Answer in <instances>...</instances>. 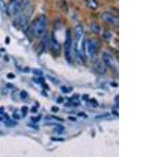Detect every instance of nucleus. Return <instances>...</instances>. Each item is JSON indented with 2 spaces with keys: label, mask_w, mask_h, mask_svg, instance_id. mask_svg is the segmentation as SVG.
Returning a JSON list of instances; mask_svg holds the SVG:
<instances>
[{
  "label": "nucleus",
  "mask_w": 167,
  "mask_h": 157,
  "mask_svg": "<svg viewBox=\"0 0 167 157\" xmlns=\"http://www.w3.org/2000/svg\"><path fill=\"white\" fill-rule=\"evenodd\" d=\"M47 25V19L44 15L39 16L37 19H34L32 24L30 25V33L34 37H41L44 34Z\"/></svg>",
  "instance_id": "obj_1"
},
{
  "label": "nucleus",
  "mask_w": 167,
  "mask_h": 157,
  "mask_svg": "<svg viewBox=\"0 0 167 157\" xmlns=\"http://www.w3.org/2000/svg\"><path fill=\"white\" fill-rule=\"evenodd\" d=\"M21 7V0H12L10 3L8 4V7H6V12L8 15L14 16L17 14V12L20 10Z\"/></svg>",
  "instance_id": "obj_2"
},
{
  "label": "nucleus",
  "mask_w": 167,
  "mask_h": 157,
  "mask_svg": "<svg viewBox=\"0 0 167 157\" xmlns=\"http://www.w3.org/2000/svg\"><path fill=\"white\" fill-rule=\"evenodd\" d=\"M71 45H72V39H71V33L69 30L66 31V40H65V54H66V59L70 62V51H71Z\"/></svg>",
  "instance_id": "obj_3"
},
{
  "label": "nucleus",
  "mask_w": 167,
  "mask_h": 157,
  "mask_svg": "<svg viewBox=\"0 0 167 157\" xmlns=\"http://www.w3.org/2000/svg\"><path fill=\"white\" fill-rule=\"evenodd\" d=\"M101 19H102L104 21H106V23H110V24L114 25V26L118 25V18L115 15L109 13V12H104V13H102V15H101Z\"/></svg>",
  "instance_id": "obj_4"
},
{
  "label": "nucleus",
  "mask_w": 167,
  "mask_h": 157,
  "mask_svg": "<svg viewBox=\"0 0 167 157\" xmlns=\"http://www.w3.org/2000/svg\"><path fill=\"white\" fill-rule=\"evenodd\" d=\"M87 51L91 58H94L96 55V44L93 40H88L87 42Z\"/></svg>",
  "instance_id": "obj_5"
},
{
  "label": "nucleus",
  "mask_w": 167,
  "mask_h": 157,
  "mask_svg": "<svg viewBox=\"0 0 167 157\" xmlns=\"http://www.w3.org/2000/svg\"><path fill=\"white\" fill-rule=\"evenodd\" d=\"M50 46H51V50L54 55H60V49H61V45L56 41V39L54 37V35H52L51 37V41H50Z\"/></svg>",
  "instance_id": "obj_6"
},
{
  "label": "nucleus",
  "mask_w": 167,
  "mask_h": 157,
  "mask_svg": "<svg viewBox=\"0 0 167 157\" xmlns=\"http://www.w3.org/2000/svg\"><path fill=\"white\" fill-rule=\"evenodd\" d=\"M93 68H94V70L96 71L97 73L99 74H104L106 72V66H104V64H102L100 61H95L93 63Z\"/></svg>",
  "instance_id": "obj_7"
},
{
  "label": "nucleus",
  "mask_w": 167,
  "mask_h": 157,
  "mask_svg": "<svg viewBox=\"0 0 167 157\" xmlns=\"http://www.w3.org/2000/svg\"><path fill=\"white\" fill-rule=\"evenodd\" d=\"M84 35V28L82 25H76L74 28V36H75V43H77L80 40Z\"/></svg>",
  "instance_id": "obj_8"
},
{
  "label": "nucleus",
  "mask_w": 167,
  "mask_h": 157,
  "mask_svg": "<svg viewBox=\"0 0 167 157\" xmlns=\"http://www.w3.org/2000/svg\"><path fill=\"white\" fill-rule=\"evenodd\" d=\"M102 61L104 63L106 67H111L113 65V59H112V57L108 54V52H104V54H102Z\"/></svg>",
  "instance_id": "obj_9"
},
{
  "label": "nucleus",
  "mask_w": 167,
  "mask_h": 157,
  "mask_svg": "<svg viewBox=\"0 0 167 157\" xmlns=\"http://www.w3.org/2000/svg\"><path fill=\"white\" fill-rule=\"evenodd\" d=\"M85 3L87 5V8L88 9H90V10H97L98 9V2L96 1V0H85Z\"/></svg>",
  "instance_id": "obj_10"
},
{
  "label": "nucleus",
  "mask_w": 167,
  "mask_h": 157,
  "mask_svg": "<svg viewBox=\"0 0 167 157\" xmlns=\"http://www.w3.org/2000/svg\"><path fill=\"white\" fill-rule=\"evenodd\" d=\"M90 27H91L92 32H94L95 34H99L100 33V26L98 24H96V23H92Z\"/></svg>",
  "instance_id": "obj_11"
},
{
  "label": "nucleus",
  "mask_w": 167,
  "mask_h": 157,
  "mask_svg": "<svg viewBox=\"0 0 167 157\" xmlns=\"http://www.w3.org/2000/svg\"><path fill=\"white\" fill-rule=\"evenodd\" d=\"M0 10H1L2 12L6 11V4H5V2L3 1V0H0Z\"/></svg>",
  "instance_id": "obj_12"
},
{
  "label": "nucleus",
  "mask_w": 167,
  "mask_h": 157,
  "mask_svg": "<svg viewBox=\"0 0 167 157\" xmlns=\"http://www.w3.org/2000/svg\"><path fill=\"white\" fill-rule=\"evenodd\" d=\"M104 39H106V40L111 39V38H112V34H111V32H109V31H104Z\"/></svg>",
  "instance_id": "obj_13"
},
{
  "label": "nucleus",
  "mask_w": 167,
  "mask_h": 157,
  "mask_svg": "<svg viewBox=\"0 0 167 157\" xmlns=\"http://www.w3.org/2000/svg\"><path fill=\"white\" fill-rule=\"evenodd\" d=\"M32 73L36 74V75H43V71H42V70H39V69H34V70H32Z\"/></svg>",
  "instance_id": "obj_14"
},
{
  "label": "nucleus",
  "mask_w": 167,
  "mask_h": 157,
  "mask_svg": "<svg viewBox=\"0 0 167 157\" xmlns=\"http://www.w3.org/2000/svg\"><path fill=\"white\" fill-rule=\"evenodd\" d=\"M48 79L50 80V81H52L53 83H56V84H58L60 83V81L58 80H56V79H54L53 77H51V75H48Z\"/></svg>",
  "instance_id": "obj_15"
},
{
  "label": "nucleus",
  "mask_w": 167,
  "mask_h": 157,
  "mask_svg": "<svg viewBox=\"0 0 167 157\" xmlns=\"http://www.w3.org/2000/svg\"><path fill=\"white\" fill-rule=\"evenodd\" d=\"M21 97H23V98H24V97H27V93H26L25 91H22V92H21Z\"/></svg>",
  "instance_id": "obj_16"
},
{
  "label": "nucleus",
  "mask_w": 167,
  "mask_h": 157,
  "mask_svg": "<svg viewBox=\"0 0 167 157\" xmlns=\"http://www.w3.org/2000/svg\"><path fill=\"white\" fill-rule=\"evenodd\" d=\"M61 89H62V91H64V92H65V93H67V92H68V89L66 88V87H62Z\"/></svg>",
  "instance_id": "obj_17"
},
{
  "label": "nucleus",
  "mask_w": 167,
  "mask_h": 157,
  "mask_svg": "<svg viewBox=\"0 0 167 157\" xmlns=\"http://www.w3.org/2000/svg\"><path fill=\"white\" fill-rule=\"evenodd\" d=\"M8 78H10V79H14V78H15V75H14L13 73H8Z\"/></svg>",
  "instance_id": "obj_18"
},
{
  "label": "nucleus",
  "mask_w": 167,
  "mask_h": 157,
  "mask_svg": "<svg viewBox=\"0 0 167 157\" xmlns=\"http://www.w3.org/2000/svg\"><path fill=\"white\" fill-rule=\"evenodd\" d=\"M58 110V107H52V111H53V112H56Z\"/></svg>",
  "instance_id": "obj_19"
},
{
  "label": "nucleus",
  "mask_w": 167,
  "mask_h": 157,
  "mask_svg": "<svg viewBox=\"0 0 167 157\" xmlns=\"http://www.w3.org/2000/svg\"><path fill=\"white\" fill-rule=\"evenodd\" d=\"M22 109H23V113L26 114V112H27V108H26V107H23Z\"/></svg>",
  "instance_id": "obj_20"
},
{
  "label": "nucleus",
  "mask_w": 167,
  "mask_h": 157,
  "mask_svg": "<svg viewBox=\"0 0 167 157\" xmlns=\"http://www.w3.org/2000/svg\"><path fill=\"white\" fill-rule=\"evenodd\" d=\"M52 139H53V140H61V141H63V140H64L63 138H52Z\"/></svg>",
  "instance_id": "obj_21"
},
{
  "label": "nucleus",
  "mask_w": 167,
  "mask_h": 157,
  "mask_svg": "<svg viewBox=\"0 0 167 157\" xmlns=\"http://www.w3.org/2000/svg\"><path fill=\"white\" fill-rule=\"evenodd\" d=\"M58 103H62L63 102V98L62 97H60V98H58V101H56Z\"/></svg>",
  "instance_id": "obj_22"
},
{
  "label": "nucleus",
  "mask_w": 167,
  "mask_h": 157,
  "mask_svg": "<svg viewBox=\"0 0 167 157\" xmlns=\"http://www.w3.org/2000/svg\"><path fill=\"white\" fill-rule=\"evenodd\" d=\"M78 115H82V116H84V117H87V114H85V113H80Z\"/></svg>",
  "instance_id": "obj_23"
},
{
  "label": "nucleus",
  "mask_w": 167,
  "mask_h": 157,
  "mask_svg": "<svg viewBox=\"0 0 167 157\" xmlns=\"http://www.w3.org/2000/svg\"><path fill=\"white\" fill-rule=\"evenodd\" d=\"M5 41H6L5 43H6V44H8V42H10V39H8V38H6V39H5Z\"/></svg>",
  "instance_id": "obj_24"
},
{
  "label": "nucleus",
  "mask_w": 167,
  "mask_h": 157,
  "mask_svg": "<svg viewBox=\"0 0 167 157\" xmlns=\"http://www.w3.org/2000/svg\"><path fill=\"white\" fill-rule=\"evenodd\" d=\"M15 118H20V117H19V115H18L17 113H15Z\"/></svg>",
  "instance_id": "obj_25"
},
{
  "label": "nucleus",
  "mask_w": 167,
  "mask_h": 157,
  "mask_svg": "<svg viewBox=\"0 0 167 157\" xmlns=\"http://www.w3.org/2000/svg\"><path fill=\"white\" fill-rule=\"evenodd\" d=\"M32 112H36V111H37V109H36V108H32Z\"/></svg>",
  "instance_id": "obj_26"
},
{
  "label": "nucleus",
  "mask_w": 167,
  "mask_h": 157,
  "mask_svg": "<svg viewBox=\"0 0 167 157\" xmlns=\"http://www.w3.org/2000/svg\"><path fill=\"white\" fill-rule=\"evenodd\" d=\"M0 113H3V108H0Z\"/></svg>",
  "instance_id": "obj_27"
}]
</instances>
